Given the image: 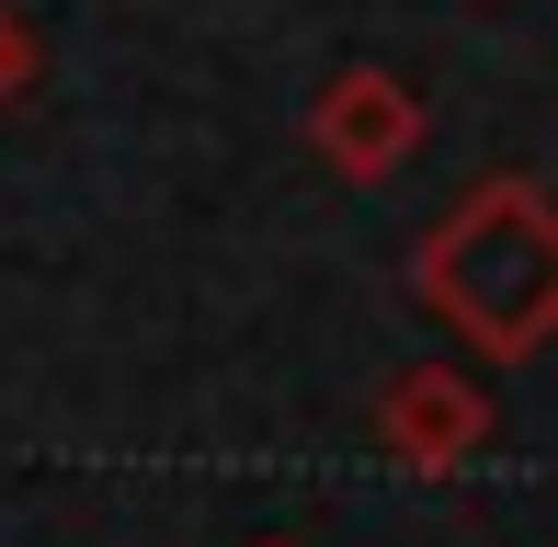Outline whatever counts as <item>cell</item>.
Segmentation results:
<instances>
[{
	"instance_id": "obj_1",
	"label": "cell",
	"mask_w": 558,
	"mask_h": 547,
	"mask_svg": "<svg viewBox=\"0 0 558 547\" xmlns=\"http://www.w3.org/2000/svg\"><path fill=\"white\" fill-rule=\"evenodd\" d=\"M422 296L478 342L490 365L536 354L558 331V206H536L524 183H490L422 240Z\"/></svg>"
},
{
	"instance_id": "obj_2",
	"label": "cell",
	"mask_w": 558,
	"mask_h": 547,
	"mask_svg": "<svg viewBox=\"0 0 558 547\" xmlns=\"http://www.w3.org/2000/svg\"><path fill=\"white\" fill-rule=\"evenodd\" d=\"M422 148V92L388 81V69H353V81L319 92V160L342 171V183H376V171H399Z\"/></svg>"
},
{
	"instance_id": "obj_3",
	"label": "cell",
	"mask_w": 558,
	"mask_h": 547,
	"mask_svg": "<svg viewBox=\"0 0 558 547\" xmlns=\"http://www.w3.org/2000/svg\"><path fill=\"white\" fill-rule=\"evenodd\" d=\"M376 422H388V445L411 467H456L478 434H490V400H478L456 365H422V377H399L388 400H376Z\"/></svg>"
},
{
	"instance_id": "obj_4",
	"label": "cell",
	"mask_w": 558,
	"mask_h": 547,
	"mask_svg": "<svg viewBox=\"0 0 558 547\" xmlns=\"http://www.w3.org/2000/svg\"><path fill=\"white\" fill-rule=\"evenodd\" d=\"M23 69H35V46H23L12 23H0V92H23Z\"/></svg>"
}]
</instances>
